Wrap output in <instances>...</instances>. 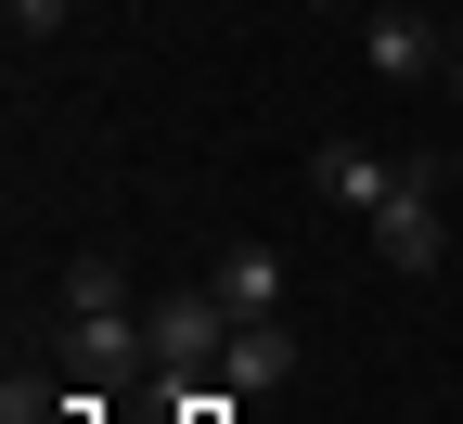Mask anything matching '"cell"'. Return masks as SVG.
Segmentation results:
<instances>
[{
    "label": "cell",
    "instance_id": "10",
    "mask_svg": "<svg viewBox=\"0 0 463 424\" xmlns=\"http://www.w3.org/2000/svg\"><path fill=\"white\" fill-rule=\"evenodd\" d=\"M438 90H450V103H463V52H450V65H438Z\"/></svg>",
    "mask_w": 463,
    "mask_h": 424
},
{
    "label": "cell",
    "instance_id": "7",
    "mask_svg": "<svg viewBox=\"0 0 463 424\" xmlns=\"http://www.w3.org/2000/svg\"><path fill=\"white\" fill-rule=\"evenodd\" d=\"M206 283H219V309H232V322H283V283H297V270H283V245H232Z\"/></svg>",
    "mask_w": 463,
    "mask_h": 424
},
{
    "label": "cell",
    "instance_id": "5",
    "mask_svg": "<svg viewBox=\"0 0 463 424\" xmlns=\"http://www.w3.org/2000/svg\"><path fill=\"white\" fill-rule=\"evenodd\" d=\"M219 386H232V399H283V386H297V334H283V322H232Z\"/></svg>",
    "mask_w": 463,
    "mask_h": 424
},
{
    "label": "cell",
    "instance_id": "3",
    "mask_svg": "<svg viewBox=\"0 0 463 424\" xmlns=\"http://www.w3.org/2000/svg\"><path fill=\"white\" fill-rule=\"evenodd\" d=\"M361 65L412 90V78H438V65H450V26L425 14V0H373V26H361Z\"/></svg>",
    "mask_w": 463,
    "mask_h": 424
},
{
    "label": "cell",
    "instance_id": "9",
    "mask_svg": "<svg viewBox=\"0 0 463 424\" xmlns=\"http://www.w3.org/2000/svg\"><path fill=\"white\" fill-rule=\"evenodd\" d=\"M65 14H78V0H0V26H14V52H39V39H65Z\"/></svg>",
    "mask_w": 463,
    "mask_h": 424
},
{
    "label": "cell",
    "instance_id": "2",
    "mask_svg": "<svg viewBox=\"0 0 463 424\" xmlns=\"http://www.w3.org/2000/svg\"><path fill=\"white\" fill-rule=\"evenodd\" d=\"M142 347H155V373H219V347H232L219 283H167V296H142Z\"/></svg>",
    "mask_w": 463,
    "mask_h": 424
},
{
    "label": "cell",
    "instance_id": "4",
    "mask_svg": "<svg viewBox=\"0 0 463 424\" xmlns=\"http://www.w3.org/2000/svg\"><path fill=\"white\" fill-rule=\"evenodd\" d=\"M65 373L78 386H129V373H155V347H142L129 309H65Z\"/></svg>",
    "mask_w": 463,
    "mask_h": 424
},
{
    "label": "cell",
    "instance_id": "8",
    "mask_svg": "<svg viewBox=\"0 0 463 424\" xmlns=\"http://www.w3.org/2000/svg\"><path fill=\"white\" fill-rule=\"evenodd\" d=\"M65 309H129V270L116 258H65Z\"/></svg>",
    "mask_w": 463,
    "mask_h": 424
},
{
    "label": "cell",
    "instance_id": "6",
    "mask_svg": "<svg viewBox=\"0 0 463 424\" xmlns=\"http://www.w3.org/2000/svg\"><path fill=\"white\" fill-rule=\"evenodd\" d=\"M309 193H322V206H361V219H373V206L399 193V155H373V142H322V155H309Z\"/></svg>",
    "mask_w": 463,
    "mask_h": 424
},
{
    "label": "cell",
    "instance_id": "12",
    "mask_svg": "<svg viewBox=\"0 0 463 424\" xmlns=\"http://www.w3.org/2000/svg\"><path fill=\"white\" fill-rule=\"evenodd\" d=\"M450 193H463V155H450Z\"/></svg>",
    "mask_w": 463,
    "mask_h": 424
},
{
    "label": "cell",
    "instance_id": "1",
    "mask_svg": "<svg viewBox=\"0 0 463 424\" xmlns=\"http://www.w3.org/2000/svg\"><path fill=\"white\" fill-rule=\"evenodd\" d=\"M438 193H450V167H438V155H399V193L373 206V258H386V270H412V283L450 258V219H438Z\"/></svg>",
    "mask_w": 463,
    "mask_h": 424
},
{
    "label": "cell",
    "instance_id": "11",
    "mask_svg": "<svg viewBox=\"0 0 463 424\" xmlns=\"http://www.w3.org/2000/svg\"><path fill=\"white\" fill-rule=\"evenodd\" d=\"M450 52H463V0H450Z\"/></svg>",
    "mask_w": 463,
    "mask_h": 424
},
{
    "label": "cell",
    "instance_id": "13",
    "mask_svg": "<svg viewBox=\"0 0 463 424\" xmlns=\"http://www.w3.org/2000/svg\"><path fill=\"white\" fill-rule=\"evenodd\" d=\"M425 14H438V0H425Z\"/></svg>",
    "mask_w": 463,
    "mask_h": 424
}]
</instances>
